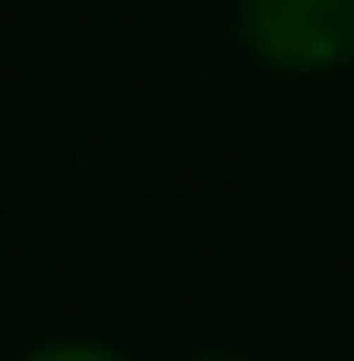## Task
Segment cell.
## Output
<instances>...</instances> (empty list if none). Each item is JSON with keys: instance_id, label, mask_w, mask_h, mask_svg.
I'll list each match as a JSON object with an SVG mask.
<instances>
[{"instance_id": "obj_1", "label": "cell", "mask_w": 354, "mask_h": 361, "mask_svg": "<svg viewBox=\"0 0 354 361\" xmlns=\"http://www.w3.org/2000/svg\"><path fill=\"white\" fill-rule=\"evenodd\" d=\"M236 35L285 77L341 70L354 63V0H236Z\"/></svg>"}, {"instance_id": "obj_2", "label": "cell", "mask_w": 354, "mask_h": 361, "mask_svg": "<svg viewBox=\"0 0 354 361\" xmlns=\"http://www.w3.org/2000/svg\"><path fill=\"white\" fill-rule=\"evenodd\" d=\"M14 361H126L118 348H104V341H42V348H28V355Z\"/></svg>"}, {"instance_id": "obj_3", "label": "cell", "mask_w": 354, "mask_h": 361, "mask_svg": "<svg viewBox=\"0 0 354 361\" xmlns=\"http://www.w3.org/2000/svg\"><path fill=\"white\" fill-rule=\"evenodd\" d=\"M195 361H243V355H195Z\"/></svg>"}]
</instances>
